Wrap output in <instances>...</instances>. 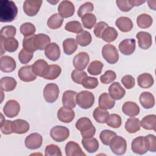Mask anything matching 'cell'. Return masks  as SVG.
<instances>
[{"label":"cell","mask_w":156,"mask_h":156,"mask_svg":"<svg viewBox=\"0 0 156 156\" xmlns=\"http://www.w3.org/2000/svg\"><path fill=\"white\" fill-rule=\"evenodd\" d=\"M144 141L147 151L155 152L156 151V138L155 135L149 134L144 136Z\"/></svg>","instance_id":"cell-53"},{"label":"cell","mask_w":156,"mask_h":156,"mask_svg":"<svg viewBox=\"0 0 156 156\" xmlns=\"http://www.w3.org/2000/svg\"><path fill=\"white\" fill-rule=\"evenodd\" d=\"M107 27H108V25L104 21L98 22L97 24H96L94 29V34L95 36L98 38H101L103 32Z\"/></svg>","instance_id":"cell-60"},{"label":"cell","mask_w":156,"mask_h":156,"mask_svg":"<svg viewBox=\"0 0 156 156\" xmlns=\"http://www.w3.org/2000/svg\"><path fill=\"white\" fill-rule=\"evenodd\" d=\"M33 55V52H29L22 49L18 54V59L22 64H27L32 60Z\"/></svg>","instance_id":"cell-58"},{"label":"cell","mask_w":156,"mask_h":156,"mask_svg":"<svg viewBox=\"0 0 156 156\" xmlns=\"http://www.w3.org/2000/svg\"><path fill=\"white\" fill-rule=\"evenodd\" d=\"M99 107L104 109H112L115 105V101L107 93H102L98 99Z\"/></svg>","instance_id":"cell-29"},{"label":"cell","mask_w":156,"mask_h":156,"mask_svg":"<svg viewBox=\"0 0 156 156\" xmlns=\"http://www.w3.org/2000/svg\"><path fill=\"white\" fill-rule=\"evenodd\" d=\"M18 14V8L12 1H0V21L2 23L13 21Z\"/></svg>","instance_id":"cell-1"},{"label":"cell","mask_w":156,"mask_h":156,"mask_svg":"<svg viewBox=\"0 0 156 156\" xmlns=\"http://www.w3.org/2000/svg\"><path fill=\"white\" fill-rule=\"evenodd\" d=\"M65 29L68 32L75 34H80L83 31L82 24L77 21H71L68 22L65 26Z\"/></svg>","instance_id":"cell-46"},{"label":"cell","mask_w":156,"mask_h":156,"mask_svg":"<svg viewBox=\"0 0 156 156\" xmlns=\"http://www.w3.org/2000/svg\"><path fill=\"white\" fill-rule=\"evenodd\" d=\"M65 149L66 156H86L78 143L73 141L66 144Z\"/></svg>","instance_id":"cell-22"},{"label":"cell","mask_w":156,"mask_h":156,"mask_svg":"<svg viewBox=\"0 0 156 156\" xmlns=\"http://www.w3.org/2000/svg\"><path fill=\"white\" fill-rule=\"evenodd\" d=\"M16 33V29L13 26H4L0 32L1 38H7L14 37Z\"/></svg>","instance_id":"cell-51"},{"label":"cell","mask_w":156,"mask_h":156,"mask_svg":"<svg viewBox=\"0 0 156 156\" xmlns=\"http://www.w3.org/2000/svg\"><path fill=\"white\" fill-rule=\"evenodd\" d=\"M58 12L64 18L72 16L75 12V7L70 1H62L58 5Z\"/></svg>","instance_id":"cell-13"},{"label":"cell","mask_w":156,"mask_h":156,"mask_svg":"<svg viewBox=\"0 0 156 156\" xmlns=\"http://www.w3.org/2000/svg\"><path fill=\"white\" fill-rule=\"evenodd\" d=\"M34 35L35 34L28 37H24L23 40V49L29 52H34L37 51L34 45Z\"/></svg>","instance_id":"cell-50"},{"label":"cell","mask_w":156,"mask_h":156,"mask_svg":"<svg viewBox=\"0 0 156 156\" xmlns=\"http://www.w3.org/2000/svg\"><path fill=\"white\" fill-rule=\"evenodd\" d=\"M82 144L83 147L89 153H94L99 149V142L96 138L91 137L88 138H82Z\"/></svg>","instance_id":"cell-34"},{"label":"cell","mask_w":156,"mask_h":156,"mask_svg":"<svg viewBox=\"0 0 156 156\" xmlns=\"http://www.w3.org/2000/svg\"><path fill=\"white\" fill-rule=\"evenodd\" d=\"M48 63L43 59L37 60L32 65V71L36 76L43 77L48 68Z\"/></svg>","instance_id":"cell-26"},{"label":"cell","mask_w":156,"mask_h":156,"mask_svg":"<svg viewBox=\"0 0 156 156\" xmlns=\"http://www.w3.org/2000/svg\"><path fill=\"white\" fill-rule=\"evenodd\" d=\"M121 81L124 87L129 90L133 88L135 84V78L130 74H127L123 76Z\"/></svg>","instance_id":"cell-59"},{"label":"cell","mask_w":156,"mask_h":156,"mask_svg":"<svg viewBox=\"0 0 156 156\" xmlns=\"http://www.w3.org/2000/svg\"><path fill=\"white\" fill-rule=\"evenodd\" d=\"M20 79L23 82H32L36 79L37 76L32 71V65H26L22 66L18 73Z\"/></svg>","instance_id":"cell-16"},{"label":"cell","mask_w":156,"mask_h":156,"mask_svg":"<svg viewBox=\"0 0 156 156\" xmlns=\"http://www.w3.org/2000/svg\"><path fill=\"white\" fill-rule=\"evenodd\" d=\"M145 2V1L138 0H117L116 3L120 10L127 12L130 11L134 6H139Z\"/></svg>","instance_id":"cell-24"},{"label":"cell","mask_w":156,"mask_h":156,"mask_svg":"<svg viewBox=\"0 0 156 156\" xmlns=\"http://www.w3.org/2000/svg\"><path fill=\"white\" fill-rule=\"evenodd\" d=\"M141 105L146 109L152 108L155 105V99L154 95L148 91L142 93L139 98Z\"/></svg>","instance_id":"cell-28"},{"label":"cell","mask_w":156,"mask_h":156,"mask_svg":"<svg viewBox=\"0 0 156 156\" xmlns=\"http://www.w3.org/2000/svg\"><path fill=\"white\" fill-rule=\"evenodd\" d=\"M63 22V18L59 13L52 15L47 21V26L51 29H57L60 28Z\"/></svg>","instance_id":"cell-39"},{"label":"cell","mask_w":156,"mask_h":156,"mask_svg":"<svg viewBox=\"0 0 156 156\" xmlns=\"http://www.w3.org/2000/svg\"><path fill=\"white\" fill-rule=\"evenodd\" d=\"M60 93L58 85L54 83H48L43 90V97L48 103H53L57 99Z\"/></svg>","instance_id":"cell-5"},{"label":"cell","mask_w":156,"mask_h":156,"mask_svg":"<svg viewBox=\"0 0 156 156\" xmlns=\"http://www.w3.org/2000/svg\"><path fill=\"white\" fill-rule=\"evenodd\" d=\"M116 135V133L110 130H104L101 131L99 135V138L102 143L106 146L109 145L111 140Z\"/></svg>","instance_id":"cell-49"},{"label":"cell","mask_w":156,"mask_h":156,"mask_svg":"<svg viewBox=\"0 0 156 156\" xmlns=\"http://www.w3.org/2000/svg\"><path fill=\"white\" fill-rule=\"evenodd\" d=\"M76 104L82 108L88 109L92 107L94 102V94L88 91L83 90L77 94Z\"/></svg>","instance_id":"cell-2"},{"label":"cell","mask_w":156,"mask_h":156,"mask_svg":"<svg viewBox=\"0 0 156 156\" xmlns=\"http://www.w3.org/2000/svg\"><path fill=\"white\" fill-rule=\"evenodd\" d=\"M36 29L35 26L29 22L24 23L20 26V32L24 37L32 35L35 34Z\"/></svg>","instance_id":"cell-48"},{"label":"cell","mask_w":156,"mask_h":156,"mask_svg":"<svg viewBox=\"0 0 156 156\" xmlns=\"http://www.w3.org/2000/svg\"><path fill=\"white\" fill-rule=\"evenodd\" d=\"M81 85L85 88L94 89L98 85V80L96 77L86 76L82 80Z\"/></svg>","instance_id":"cell-52"},{"label":"cell","mask_w":156,"mask_h":156,"mask_svg":"<svg viewBox=\"0 0 156 156\" xmlns=\"http://www.w3.org/2000/svg\"><path fill=\"white\" fill-rule=\"evenodd\" d=\"M95 133H96V129H95L94 126H93L90 130H88L85 132L80 133L83 138H88L93 137Z\"/></svg>","instance_id":"cell-62"},{"label":"cell","mask_w":156,"mask_h":156,"mask_svg":"<svg viewBox=\"0 0 156 156\" xmlns=\"http://www.w3.org/2000/svg\"><path fill=\"white\" fill-rule=\"evenodd\" d=\"M136 41L133 38H126L121 41L118 46L119 51L124 55H129L135 50Z\"/></svg>","instance_id":"cell-12"},{"label":"cell","mask_w":156,"mask_h":156,"mask_svg":"<svg viewBox=\"0 0 156 156\" xmlns=\"http://www.w3.org/2000/svg\"><path fill=\"white\" fill-rule=\"evenodd\" d=\"M141 122V127L146 130H156V116L155 115H149L144 116Z\"/></svg>","instance_id":"cell-37"},{"label":"cell","mask_w":156,"mask_h":156,"mask_svg":"<svg viewBox=\"0 0 156 156\" xmlns=\"http://www.w3.org/2000/svg\"><path fill=\"white\" fill-rule=\"evenodd\" d=\"M131 149L133 153L139 155L146 153L147 149L145 144L144 136H140L134 138L131 144Z\"/></svg>","instance_id":"cell-17"},{"label":"cell","mask_w":156,"mask_h":156,"mask_svg":"<svg viewBox=\"0 0 156 156\" xmlns=\"http://www.w3.org/2000/svg\"><path fill=\"white\" fill-rule=\"evenodd\" d=\"M104 64L99 60H94L91 62L87 68L89 74L93 76H97L101 73Z\"/></svg>","instance_id":"cell-44"},{"label":"cell","mask_w":156,"mask_h":156,"mask_svg":"<svg viewBox=\"0 0 156 156\" xmlns=\"http://www.w3.org/2000/svg\"><path fill=\"white\" fill-rule=\"evenodd\" d=\"M154 82L153 77L149 73H143L137 77L138 85L143 88H149L151 87L154 84Z\"/></svg>","instance_id":"cell-32"},{"label":"cell","mask_w":156,"mask_h":156,"mask_svg":"<svg viewBox=\"0 0 156 156\" xmlns=\"http://www.w3.org/2000/svg\"><path fill=\"white\" fill-rule=\"evenodd\" d=\"M108 93L114 100H120L124 96L126 90L119 82H115L109 87Z\"/></svg>","instance_id":"cell-20"},{"label":"cell","mask_w":156,"mask_h":156,"mask_svg":"<svg viewBox=\"0 0 156 156\" xmlns=\"http://www.w3.org/2000/svg\"><path fill=\"white\" fill-rule=\"evenodd\" d=\"M16 80L12 77L5 76L0 80V88L2 91H11L16 87Z\"/></svg>","instance_id":"cell-31"},{"label":"cell","mask_w":156,"mask_h":156,"mask_svg":"<svg viewBox=\"0 0 156 156\" xmlns=\"http://www.w3.org/2000/svg\"><path fill=\"white\" fill-rule=\"evenodd\" d=\"M141 127V122L138 118L133 116L127 119L125 123V129L130 133H134L139 131Z\"/></svg>","instance_id":"cell-33"},{"label":"cell","mask_w":156,"mask_h":156,"mask_svg":"<svg viewBox=\"0 0 156 156\" xmlns=\"http://www.w3.org/2000/svg\"><path fill=\"white\" fill-rule=\"evenodd\" d=\"M94 126L93 125L91 120L87 117H82L79 118L76 123V128L80 131V133L85 132L90 129H91Z\"/></svg>","instance_id":"cell-40"},{"label":"cell","mask_w":156,"mask_h":156,"mask_svg":"<svg viewBox=\"0 0 156 156\" xmlns=\"http://www.w3.org/2000/svg\"><path fill=\"white\" fill-rule=\"evenodd\" d=\"M77 93L73 90H66L62 95V104L64 107L68 108H74L76 105Z\"/></svg>","instance_id":"cell-14"},{"label":"cell","mask_w":156,"mask_h":156,"mask_svg":"<svg viewBox=\"0 0 156 156\" xmlns=\"http://www.w3.org/2000/svg\"><path fill=\"white\" fill-rule=\"evenodd\" d=\"M122 112L130 117L136 116L140 113V107L137 104L132 101H127L122 107Z\"/></svg>","instance_id":"cell-27"},{"label":"cell","mask_w":156,"mask_h":156,"mask_svg":"<svg viewBox=\"0 0 156 156\" xmlns=\"http://www.w3.org/2000/svg\"><path fill=\"white\" fill-rule=\"evenodd\" d=\"M82 23L85 28L90 29H91L96 23V17L93 13H86L81 18Z\"/></svg>","instance_id":"cell-45"},{"label":"cell","mask_w":156,"mask_h":156,"mask_svg":"<svg viewBox=\"0 0 156 156\" xmlns=\"http://www.w3.org/2000/svg\"><path fill=\"white\" fill-rule=\"evenodd\" d=\"M43 143L42 136L38 133H32L26 136L24 143L25 146L31 150L37 149L41 146Z\"/></svg>","instance_id":"cell-8"},{"label":"cell","mask_w":156,"mask_h":156,"mask_svg":"<svg viewBox=\"0 0 156 156\" xmlns=\"http://www.w3.org/2000/svg\"><path fill=\"white\" fill-rule=\"evenodd\" d=\"M19 43L14 37L2 38H1V55H2L5 51L13 52L18 48Z\"/></svg>","instance_id":"cell-9"},{"label":"cell","mask_w":156,"mask_h":156,"mask_svg":"<svg viewBox=\"0 0 156 156\" xmlns=\"http://www.w3.org/2000/svg\"><path fill=\"white\" fill-rule=\"evenodd\" d=\"M29 124L26 120L17 119L13 121V132L17 134H23L29 130Z\"/></svg>","instance_id":"cell-30"},{"label":"cell","mask_w":156,"mask_h":156,"mask_svg":"<svg viewBox=\"0 0 156 156\" xmlns=\"http://www.w3.org/2000/svg\"><path fill=\"white\" fill-rule=\"evenodd\" d=\"M118 35V32L114 27L108 26L103 32L101 38L107 43H110L116 39Z\"/></svg>","instance_id":"cell-42"},{"label":"cell","mask_w":156,"mask_h":156,"mask_svg":"<svg viewBox=\"0 0 156 156\" xmlns=\"http://www.w3.org/2000/svg\"><path fill=\"white\" fill-rule=\"evenodd\" d=\"M109 112L103 108L100 107H96L93 113V116L95 121L99 123L104 124L105 123L109 117Z\"/></svg>","instance_id":"cell-35"},{"label":"cell","mask_w":156,"mask_h":156,"mask_svg":"<svg viewBox=\"0 0 156 156\" xmlns=\"http://www.w3.org/2000/svg\"><path fill=\"white\" fill-rule=\"evenodd\" d=\"M75 113L71 109L64 107H60L57 112V118L58 120L64 123H69L74 118Z\"/></svg>","instance_id":"cell-23"},{"label":"cell","mask_w":156,"mask_h":156,"mask_svg":"<svg viewBox=\"0 0 156 156\" xmlns=\"http://www.w3.org/2000/svg\"><path fill=\"white\" fill-rule=\"evenodd\" d=\"M116 77V74L112 70L106 71L104 74L100 77V80L102 83L108 84L113 82Z\"/></svg>","instance_id":"cell-54"},{"label":"cell","mask_w":156,"mask_h":156,"mask_svg":"<svg viewBox=\"0 0 156 156\" xmlns=\"http://www.w3.org/2000/svg\"><path fill=\"white\" fill-rule=\"evenodd\" d=\"M102 55L105 60L110 64H115L119 60L118 51L116 48L111 44H107L103 46Z\"/></svg>","instance_id":"cell-4"},{"label":"cell","mask_w":156,"mask_h":156,"mask_svg":"<svg viewBox=\"0 0 156 156\" xmlns=\"http://www.w3.org/2000/svg\"><path fill=\"white\" fill-rule=\"evenodd\" d=\"M1 131L4 135L13 133V121L5 120V121L1 124Z\"/></svg>","instance_id":"cell-61"},{"label":"cell","mask_w":156,"mask_h":156,"mask_svg":"<svg viewBox=\"0 0 156 156\" xmlns=\"http://www.w3.org/2000/svg\"><path fill=\"white\" fill-rule=\"evenodd\" d=\"M16 66V62L12 57L9 55L2 56L0 59V69L4 73L13 71Z\"/></svg>","instance_id":"cell-15"},{"label":"cell","mask_w":156,"mask_h":156,"mask_svg":"<svg viewBox=\"0 0 156 156\" xmlns=\"http://www.w3.org/2000/svg\"><path fill=\"white\" fill-rule=\"evenodd\" d=\"M115 25L122 32H130L133 26L132 20L126 16L118 18L115 21Z\"/></svg>","instance_id":"cell-25"},{"label":"cell","mask_w":156,"mask_h":156,"mask_svg":"<svg viewBox=\"0 0 156 156\" xmlns=\"http://www.w3.org/2000/svg\"><path fill=\"white\" fill-rule=\"evenodd\" d=\"M91 35L90 33L87 30H83L76 35V41L78 44L85 47L90 44L91 42Z\"/></svg>","instance_id":"cell-43"},{"label":"cell","mask_w":156,"mask_h":156,"mask_svg":"<svg viewBox=\"0 0 156 156\" xmlns=\"http://www.w3.org/2000/svg\"><path fill=\"white\" fill-rule=\"evenodd\" d=\"M69 135V129L63 126H55L50 130V136L56 142L66 140Z\"/></svg>","instance_id":"cell-6"},{"label":"cell","mask_w":156,"mask_h":156,"mask_svg":"<svg viewBox=\"0 0 156 156\" xmlns=\"http://www.w3.org/2000/svg\"><path fill=\"white\" fill-rule=\"evenodd\" d=\"M86 76H87V74L86 73V72L83 70H78L76 69L73 70L71 74L73 81L78 84H81L82 80Z\"/></svg>","instance_id":"cell-57"},{"label":"cell","mask_w":156,"mask_h":156,"mask_svg":"<svg viewBox=\"0 0 156 156\" xmlns=\"http://www.w3.org/2000/svg\"><path fill=\"white\" fill-rule=\"evenodd\" d=\"M62 69L58 65H50L48 66L46 73L43 77L45 79L54 80L57 79L60 74Z\"/></svg>","instance_id":"cell-38"},{"label":"cell","mask_w":156,"mask_h":156,"mask_svg":"<svg viewBox=\"0 0 156 156\" xmlns=\"http://www.w3.org/2000/svg\"><path fill=\"white\" fill-rule=\"evenodd\" d=\"M42 2L39 0H26L23 3V10L27 16H34L38 13Z\"/></svg>","instance_id":"cell-7"},{"label":"cell","mask_w":156,"mask_h":156,"mask_svg":"<svg viewBox=\"0 0 156 156\" xmlns=\"http://www.w3.org/2000/svg\"><path fill=\"white\" fill-rule=\"evenodd\" d=\"M77 49V43L73 38L65 39L63 41V49L66 55H70L73 54Z\"/></svg>","instance_id":"cell-36"},{"label":"cell","mask_w":156,"mask_h":156,"mask_svg":"<svg viewBox=\"0 0 156 156\" xmlns=\"http://www.w3.org/2000/svg\"><path fill=\"white\" fill-rule=\"evenodd\" d=\"M20 111V104L14 99L9 100L4 106L3 112L8 118L16 116Z\"/></svg>","instance_id":"cell-10"},{"label":"cell","mask_w":156,"mask_h":156,"mask_svg":"<svg viewBox=\"0 0 156 156\" xmlns=\"http://www.w3.org/2000/svg\"><path fill=\"white\" fill-rule=\"evenodd\" d=\"M136 37L138 39V46L141 49H147L151 46L152 40V36L149 33L141 31L137 33Z\"/></svg>","instance_id":"cell-19"},{"label":"cell","mask_w":156,"mask_h":156,"mask_svg":"<svg viewBox=\"0 0 156 156\" xmlns=\"http://www.w3.org/2000/svg\"><path fill=\"white\" fill-rule=\"evenodd\" d=\"M94 9L93 4L91 2H86L84 4H82L77 11V15L79 17L82 18L86 13H90Z\"/></svg>","instance_id":"cell-56"},{"label":"cell","mask_w":156,"mask_h":156,"mask_svg":"<svg viewBox=\"0 0 156 156\" xmlns=\"http://www.w3.org/2000/svg\"><path fill=\"white\" fill-rule=\"evenodd\" d=\"M46 156H62V152L60 147L55 144H49L45 148Z\"/></svg>","instance_id":"cell-55"},{"label":"cell","mask_w":156,"mask_h":156,"mask_svg":"<svg viewBox=\"0 0 156 156\" xmlns=\"http://www.w3.org/2000/svg\"><path fill=\"white\" fill-rule=\"evenodd\" d=\"M110 148L112 152L117 155H121L125 154L127 149V142L126 140L121 136L116 135L109 143Z\"/></svg>","instance_id":"cell-3"},{"label":"cell","mask_w":156,"mask_h":156,"mask_svg":"<svg viewBox=\"0 0 156 156\" xmlns=\"http://www.w3.org/2000/svg\"><path fill=\"white\" fill-rule=\"evenodd\" d=\"M90 62V57L86 52H80L76 54L73 60L74 68L78 70H83Z\"/></svg>","instance_id":"cell-11"},{"label":"cell","mask_w":156,"mask_h":156,"mask_svg":"<svg viewBox=\"0 0 156 156\" xmlns=\"http://www.w3.org/2000/svg\"><path fill=\"white\" fill-rule=\"evenodd\" d=\"M44 54L52 61L57 60L60 57V49L58 45L54 42L49 43L44 49Z\"/></svg>","instance_id":"cell-18"},{"label":"cell","mask_w":156,"mask_h":156,"mask_svg":"<svg viewBox=\"0 0 156 156\" xmlns=\"http://www.w3.org/2000/svg\"><path fill=\"white\" fill-rule=\"evenodd\" d=\"M153 22L152 18L146 13L139 15L136 18V23L139 27L147 29L151 26Z\"/></svg>","instance_id":"cell-41"},{"label":"cell","mask_w":156,"mask_h":156,"mask_svg":"<svg viewBox=\"0 0 156 156\" xmlns=\"http://www.w3.org/2000/svg\"><path fill=\"white\" fill-rule=\"evenodd\" d=\"M147 4L149 7L154 10H155L156 9V1H148Z\"/></svg>","instance_id":"cell-63"},{"label":"cell","mask_w":156,"mask_h":156,"mask_svg":"<svg viewBox=\"0 0 156 156\" xmlns=\"http://www.w3.org/2000/svg\"><path fill=\"white\" fill-rule=\"evenodd\" d=\"M105 123L110 127L117 129L121 126L122 123V119L119 115L116 113H112L109 115V117Z\"/></svg>","instance_id":"cell-47"},{"label":"cell","mask_w":156,"mask_h":156,"mask_svg":"<svg viewBox=\"0 0 156 156\" xmlns=\"http://www.w3.org/2000/svg\"><path fill=\"white\" fill-rule=\"evenodd\" d=\"M49 43H51V38L46 34H35L34 38V45L36 50H44Z\"/></svg>","instance_id":"cell-21"}]
</instances>
